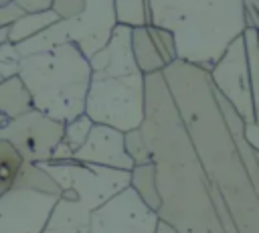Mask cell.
<instances>
[{"label": "cell", "instance_id": "cell-1", "mask_svg": "<svg viewBox=\"0 0 259 233\" xmlns=\"http://www.w3.org/2000/svg\"><path fill=\"white\" fill-rule=\"evenodd\" d=\"M150 24L174 38L176 59L208 71L247 28L243 0H148Z\"/></svg>", "mask_w": 259, "mask_h": 233}, {"label": "cell", "instance_id": "cell-2", "mask_svg": "<svg viewBox=\"0 0 259 233\" xmlns=\"http://www.w3.org/2000/svg\"><path fill=\"white\" fill-rule=\"evenodd\" d=\"M18 77L30 95L32 109L61 124L83 113L91 69L75 45L65 43L20 57Z\"/></svg>", "mask_w": 259, "mask_h": 233}, {"label": "cell", "instance_id": "cell-3", "mask_svg": "<svg viewBox=\"0 0 259 233\" xmlns=\"http://www.w3.org/2000/svg\"><path fill=\"white\" fill-rule=\"evenodd\" d=\"M113 26V0H85V8L81 14L69 20H57L42 32L18 43L16 51L20 57H26L57 45L71 43L81 51L83 57L89 59L107 43Z\"/></svg>", "mask_w": 259, "mask_h": 233}, {"label": "cell", "instance_id": "cell-4", "mask_svg": "<svg viewBox=\"0 0 259 233\" xmlns=\"http://www.w3.org/2000/svg\"><path fill=\"white\" fill-rule=\"evenodd\" d=\"M83 113L101 126L130 132L144 122V75L91 77Z\"/></svg>", "mask_w": 259, "mask_h": 233}, {"label": "cell", "instance_id": "cell-5", "mask_svg": "<svg viewBox=\"0 0 259 233\" xmlns=\"http://www.w3.org/2000/svg\"><path fill=\"white\" fill-rule=\"evenodd\" d=\"M61 188L63 195L77 199L85 209L95 211L119 190L130 186V172L95 164L69 162H42L38 164Z\"/></svg>", "mask_w": 259, "mask_h": 233}, {"label": "cell", "instance_id": "cell-6", "mask_svg": "<svg viewBox=\"0 0 259 233\" xmlns=\"http://www.w3.org/2000/svg\"><path fill=\"white\" fill-rule=\"evenodd\" d=\"M63 138V124L30 109L18 118L0 115V140H6L22 162L42 164L51 160L53 148Z\"/></svg>", "mask_w": 259, "mask_h": 233}, {"label": "cell", "instance_id": "cell-7", "mask_svg": "<svg viewBox=\"0 0 259 233\" xmlns=\"http://www.w3.org/2000/svg\"><path fill=\"white\" fill-rule=\"evenodd\" d=\"M206 73L212 89L231 103L243 122H257V97L249 79L243 36L235 38Z\"/></svg>", "mask_w": 259, "mask_h": 233}, {"label": "cell", "instance_id": "cell-8", "mask_svg": "<svg viewBox=\"0 0 259 233\" xmlns=\"http://www.w3.org/2000/svg\"><path fill=\"white\" fill-rule=\"evenodd\" d=\"M158 213L146 207L127 186L91 211V233H156Z\"/></svg>", "mask_w": 259, "mask_h": 233}, {"label": "cell", "instance_id": "cell-9", "mask_svg": "<svg viewBox=\"0 0 259 233\" xmlns=\"http://www.w3.org/2000/svg\"><path fill=\"white\" fill-rule=\"evenodd\" d=\"M57 195L12 186L0 195V233H40Z\"/></svg>", "mask_w": 259, "mask_h": 233}, {"label": "cell", "instance_id": "cell-10", "mask_svg": "<svg viewBox=\"0 0 259 233\" xmlns=\"http://www.w3.org/2000/svg\"><path fill=\"white\" fill-rule=\"evenodd\" d=\"M73 160L81 164H95L127 172L134 168L132 160L123 150V132L101 124H93L83 146L73 152Z\"/></svg>", "mask_w": 259, "mask_h": 233}, {"label": "cell", "instance_id": "cell-11", "mask_svg": "<svg viewBox=\"0 0 259 233\" xmlns=\"http://www.w3.org/2000/svg\"><path fill=\"white\" fill-rule=\"evenodd\" d=\"M132 55L138 71L144 77L162 73L170 63L176 61L174 38L168 30L152 24L132 28Z\"/></svg>", "mask_w": 259, "mask_h": 233}, {"label": "cell", "instance_id": "cell-12", "mask_svg": "<svg viewBox=\"0 0 259 233\" xmlns=\"http://www.w3.org/2000/svg\"><path fill=\"white\" fill-rule=\"evenodd\" d=\"M89 217V209H85L77 199L61 192L40 233H91Z\"/></svg>", "mask_w": 259, "mask_h": 233}, {"label": "cell", "instance_id": "cell-13", "mask_svg": "<svg viewBox=\"0 0 259 233\" xmlns=\"http://www.w3.org/2000/svg\"><path fill=\"white\" fill-rule=\"evenodd\" d=\"M30 109H32V101L20 77L14 75L10 79H2L0 81V115L10 120Z\"/></svg>", "mask_w": 259, "mask_h": 233}, {"label": "cell", "instance_id": "cell-14", "mask_svg": "<svg viewBox=\"0 0 259 233\" xmlns=\"http://www.w3.org/2000/svg\"><path fill=\"white\" fill-rule=\"evenodd\" d=\"M130 188L138 195V199L150 207L152 211L158 213V209L162 207V199L158 192V182H156V166L152 164H142V166H134L130 170Z\"/></svg>", "mask_w": 259, "mask_h": 233}, {"label": "cell", "instance_id": "cell-15", "mask_svg": "<svg viewBox=\"0 0 259 233\" xmlns=\"http://www.w3.org/2000/svg\"><path fill=\"white\" fill-rule=\"evenodd\" d=\"M59 20V16L53 10H42V12H30V14H22L18 16L10 26H8V43L18 45L38 32H42L45 28H49L51 24H55Z\"/></svg>", "mask_w": 259, "mask_h": 233}, {"label": "cell", "instance_id": "cell-16", "mask_svg": "<svg viewBox=\"0 0 259 233\" xmlns=\"http://www.w3.org/2000/svg\"><path fill=\"white\" fill-rule=\"evenodd\" d=\"M115 24L127 28H140L150 24L148 0H113Z\"/></svg>", "mask_w": 259, "mask_h": 233}, {"label": "cell", "instance_id": "cell-17", "mask_svg": "<svg viewBox=\"0 0 259 233\" xmlns=\"http://www.w3.org/2000/svg\"><path fill=\"white\" fill-rule=\"evenodd\" d=\"M16 188H32V190H40V192H49V195H61V188L55 184V180L38 166V164H30V162H22L18 176L14 180Z\"/></svg>", "mask_w": 259, "mask_h": 233}, {"label": "cell", "instance_id": "cell-18", "mask_svg": "<svg viewBox=\"0 0 259 233\" xmlns=\"http://www.w3.org/2000/svg\"><path fill=\"white\" fill-rule=\"evenodd\" d=\"M20 166L22 158L16 154V150L6 140H0V195L14 186Z\"/></svg>", "mask_w": 259, "mask_h": 233}, {"label": "cell", "instance_id": "cell-19", "mask_svg": "<svg viewBox=\"0 0 259 233\" xmlns=\"http://www.w3.org/2000/svg\"><path fill=\"white\" fill-rule=\"evenodd\" d=\"M123 150L134 166L152 164V152H150V146H148V140H146L142 128L123 132Z\"/></svg>", "mask_w": 259, "mask_h": 233}, {"label": "cell", "instance_id": "cell-20", "mask_svg": "<svg viewBox=\"0 0 259 233\" xmlns=\"http://www.w3.org/2000/svg\"><path fill=\"white\" fill-rule=\"evenodd\" d=\"M241 36H243V45H245V59H247L251 87L257 97V89H259V30L247 26Z\"/></svg>", "mask_w": 259, "mask_h": 233}, {"label": "cell", "instance_id": "cell-21", "mask_svg": "<svg viewBox=\"0 0 259 233\" xmlns=\"http://www.w3.org/2000/svg\"><path fill=\"white\" fill-rule=\"evenodd\" d=\"M91 128H93V122L85 113H81V115H77V118H73V120L63 124V138L61 140L75 152L77 148L83 146V142L87 140Z\"/></svg>", "mask_w": 259, "mask_h": 233}, {"label": "cell", "instance_id": "cell-22", "mask_svg": "<svg viewBox=\"0 0 259 233\" xmlns=\"http://www.w3.org/2000/svg\"><path fill=\"white\" fill-rule=\"evenodd\" d=\"M18 63H20V55L16 51V45L12 43L0 45V79H10L18 75Z\"/></svg>", "mask_w": 259, "mask_h": 233}, {"label": "cell", "instance_id": "cell-23", "mask_svg": "<svg viewBox=\"0 0 259 233\" xmlns=\"http://www.w3.org/2000/svg\"><path fill=\"white\" fill-rule=\"evenodd\" d=\"M85 8V0H53L51 10L59 16V20H69L81 14Z\"/></svg>", "mask_w": 259, "mask_h": 233}, {"label": "cell", "instance_id": "cell-24", "mask_svg": "<svg viewBox=\"0 0 259 233\" xmlns=\"http://www.w3.org/2000/svg\"><path fill=\"white\" fill-rule=\"evenodd\" d=\"M14 4H16L24 14H30V12L51 10L53 0H14Z\"/></svg>", "mask_w": 259, "mask_h": 233}, {"label": "cell", "instance_id": "cell-25", "mask_svg": "<svg viewBox=\"0 0 259 233\" xmlns=\"http://www.w3.org/2000/svg\"><path fill=\"white\" fill-rule=\"evenodd\" d=\"M243 8H245L247 26L259 30V0H243Z\"/></svg>", "mask_w": 259, "mask_h": 233}, {"label": "cell", "instance_id": "cell-26", "mask_svg": "<svg viewBox=\"0 0 259 233\" xmlns=\"http://www.w3.org/2000/svg\"><path fill=\"white\" fill-rule=\"evenodd\" d=\"M243 136L251 150H259V126L257 122H245L243 124Z\"/></svg>", "mask_w": 259, "mask_h": 233}, {"label": "cell", "instance_id": "cell-27", "mask_svg": "<svg viewBox=\"0 0 259 233\" xmlns=\"http://www.w3.org/2000/svg\"><path fill=\"white\" fill-rule=\"evenodd\" d=\"M69 160H73V150L61 140V142L53 148V152H51V160H49V162H69Z\"/></svg>", "mask_w": 259, "mask_h": 233}, {"label": "cell", "instance_id": "cell-28", "mask_svg": "<svg viewBox=\"0 0 259 233\" xmlns=\"http://www.w3.org/2000/svg\"><path fill=\"white\" fill-rule=\"evenodd\" d=\"M156 233H178V231H176L172 225H168L166 221L160 219V221H158V227H156Z\"/></svg>", "mask_w": 259, "mask_h": 233}, {"label": "cell", "instance_id": "cell-29", "mask_svg": "<svg viewBox=\"0 0 259 233\" xmlns=\"http://www.w3.org/2000/svg\"><path fill=\"white\" fill-rule=\"evenodd\" d=\"M8 43V26H2L0 28V45Z\"/></svg>", "mask_w": 259, "mask_h": 233}, {"label": "cell", "instance_id": "cell-30", "mask_svg": "<svg viewBox=\"0 0 259 233\" xmlns=\"http://www.w3.org/2000/svg\"><path fill=\"white\" fill-rule=\"evenodd\" d=\"M14 0H0V8H4V6H10Z\"/></svg>", "mask_w": 259, "mask_h": 233}, {"label": "cell", "instance_id": "cell-31", "mask_svg": "<svg viewBox=\"0 0 259 233\" xmlns=\"http://www.w3.org/2000/svg\"><path fill=\"white\" fill-rule=\"evenodd\" d=\"M0 81H2V79H0Z\"/></svg>", "mask_w": 259, "mask_h": 233}]
</instances>
